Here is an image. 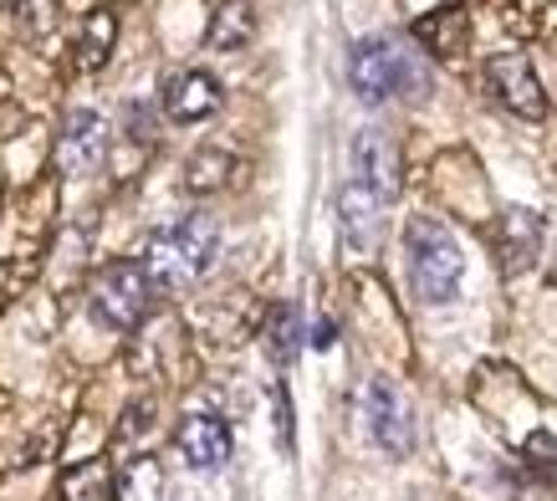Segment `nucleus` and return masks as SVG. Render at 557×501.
Masks as SVG:
<instances>
[{
  "mask_svg": "<svg viewBox=\"0 0 557 501\" xmlns=\"http://www.w3.org/2000/svg\"><path fill=\"white\" fill-rule=\"evenodd\" d=\"M215 246H220V231L210 216H185V220H170L149 235V250L138 267L149 271V282L159 292H185L195 286L210 271L215 261Z\"/></svg>",
  "mask_w": 557,
  "mask_h": 501,
  "instance_id": "f257e3e1",
  "label": "nucleus"
},
{
  "mask_svg": "<svg viewBox=\"0 0 557 501\" xmlns=\"http://www.w3.org/2000/svg\"><path fill=\"white\" fill-rule=\"evenodd\" d=\"M405 256H409V286L420 302H450L466 282V250L440 220L414 216L405 231Z\"/></svg>",
  "mask_w": 557,
  "mask_h": 501,
  "instance_id": "f03ea898",
  "label": "nucleus"
},
{
  "mask_svg": "<svg viewBox=\"0 0 557 501\" xmlns=\"http://www.w3.org/2000/svg\"><path fill=\"white\" fill-rule=\"evenodd\" d=\"M87 297H92V313H98V322H108V328L128 333V328H138V322L149 318L153 282H149V271L138 267V261H108L102 271H92Z\"/></svg>",
  "mask_w": 557,
  "mask_h": 501,
  "instance_id": "7ed1b4c3",
  "label": "nucleus"
},
{
  "mask_svg": "<svg viewBox=\"0 0 557 501\" xmlns=\"http://www.w3.org/2000/svg\"><path fill=\"white\" fill-rule=\"evenodd\" d=\"M348 83L363 102H384L414 83V57H405L394 36H363L348 57Z\"/></svg>",
  "mask_w": 557,
  "mask_h": 501,
  "instance_id": "20e7f679",
  "label": "nucleus"
},
{
  "mask_svg": "<svg viewBox=\"0 0 557 501\" xmlns=\"http://www.w3.org/2000/svg\"><path fill=\"white\" fill-rule=\"evenodd\" d=\"M363 425H369L373 445L384 455L414 451V410H409L405 389L394 379H369V389H363Z\"/></svg>",
  "mask_w": 557,
  "mask_h": 501,
  "instance_id": "39448f33",
  "label": "nucleus"
},
{
  "mask_svg": "<svg viewBox=\"0 0 557 501\" xmlns=\"http://www.w3.org/2000/svg\"><path fill=\"white\" fill-rule=\"evenodd\" d=\"M486 83L491 93L502 98V108H511L517 118H542L547 113V93H542L537 72L522 51H496L486 62Z\"/></svg>",
  "mask_w": 557,
  "mask_h": 501,
  "instance_id": "423d86ee",
  "label": "nucleus"
},
{
  "mask_svg": "<svg viewBox=\"0 0 557 501\" xmlns=\"http://www.w3.org/2000/svg\"><path fill=\"white\" fill-rule=\"evenodd\" d=\"M354 184H363L379 205L399 195V149H394L388 134H379V129H358L354 134Z\"/></svg>",
  "mask_w": 557,
  "mask_h": 501,
  "instance_id": "0eeeda50",
  "label": "nucleus"
},
{
  "mask_svg": "<svg viewBox=\"0 0 557 501\" xmlns=\"http://www.w3.org/2000/svg\"><path fill=\"white\" fill-rule=\"evenodd\" d=\"M102 154H108V123H102L92 108L67 113L62 138H57V169L72 174V180H83V174H92V169L102 164Z\"/></svg>",
  "mask_w": 557,
  "mask_h": 501,
  "instance_id": "6e6552de",
  "label": "nucleus"
},
{
  "mask_svg": "<svg viewBox=\"0 0 557 501\" xmlns=\"http://www.w3.org/2000/svg\"><path fill=\"white\" fill-rule=\"evenodd\" d=\"M174 445L195 471H220L231 461V425L215 415H185L174 430Z\"/></svg>",
  "mask_w": 557,
  "mask_h": 501,
  "instance_id": "1a4fd4ad",
  "label": "nucleus"
},
{
  "mask_svg": "<svg viewBox=\"0 0 557 501\" xmlns=\"http://www.w3.org/2000/svg\"><path fill=\"white\" fill-rule=\"evenodd\" d=\"M215 108H220V83L210 72L189 68V72H174L170 83H164V113H170L174 123H200V118H210Z\"/></svg>",
  "mask_w": 557,
  "mask_h": 501,
  "instance_id": "9d476101",
  "label": "nucleus"
},
{
  "mask_svg": "<svg viewBox=\"0 0 557 501\" xmlns=\"http://www.w3.org/2000/svg\"><path fill=\"white\" fill-rule=\"evenodd\" d=\"M414 32H420V41H430V51H435V57H445V62L466 57V47H471V16H466L460 5L430 11V16H424Z\"/></svg>",
  "mask_w": 557,
  "mask_h": 501,
  "instance_id": "9b49d317",
  "label": "nucleus"
},
{
  "mask_svg": "<svg viewBox=\"0 0 557 501\" xmlns=\"http://www.w3.org/2000/svg\"><path fill=\"white\" fill-rule=\"evenodd\" d=\"M338 216H343V235H348V246L369 250L379 241V216H384V205L373 200L363 184L348 180V190L338 195Z\"/></svg>",
  "mask_w": 557,
  "mask_h": 501,
  "instance_id": "f8f14e48",
  "label": "nucleus"
},
{
  "mask_svg": "<svg viewBox=\"0 0 557 501\" xmlns=\"http://www.w3.org/2000/svg\"><path fill=\"white\" fill-rule=\"evenodd\" d=\"M542 250V220L532 210H507L502 216V267L527 271Z\"/></svg>",
  "mask_w": 557,
  "mask_h": 501,
  "instance_id": "ddd939ff",
  "label": "nucleus"
},
{
  "mask_svg": "<svg viewBox=\"0 0 557 501\" xmlns=\"http://www.w3.org/2000/svg\"><path fill=\"white\" fill-rule=\"evenodd\" d=\"M251 36H256L251 0H220L215 16H210V32H205V47L210 51H240V47H251Z\"/></svg>",
  "mask_w": 557,
  "mask_h": 501,
  "instance_id": "4468645a",
  "label": "nucleus"
},
{
  "mask_svg": "<svg viewBox=\"0 0 557 501\" xmlns=\"http://www.w3.org/2000/svg\"><path fill=\"white\" fill-rule=\"evenodd\" d=\"M113 47H119V16H113L108 5H98V11L83 21V36H77V68L102 72L108 57H113Z\"/></svg>",
  "mask_w": 557,
  "mask_h": 501,
  "instance_id": "2eb2a0df",
  "label": "nucleus"
},
{
  "mask_svg": "<svg viewBox=\"0 0 557 501\" xmlns=\"http://www.w3.org/2000/svg\"><path fill=\"white\" fill-rule=\"evenodd\" d=\"M261 343H267L271 364H292L297 349H302V318H297V307H271L267 313V328H261Z\"/></svg>",
  "mask_w": 557,
  "mask_h": 501,
  "instance_id": "dca6fc26",
  "label": "nucleus"
},
{
  "mask_svg": "<svg viewBox=\"0 0 557 501\" xmlns=\"http://www.w3.org/2000/svg\"><path fill=\"white\" fill-rule=\"evenodd\" d=\"M62 501H113L108 461H77V466L62 471Z\"/></svg>",
  "mask_w": 557,
  "mask_h": 501,
  "instance_id": "f3484780",
  "label": "nucleus"
},
{
  "mask_svg": "<svg viewBox=\"0 0 557 501\" xmlns=\"http://www.w3.org/2000/svg\"><path fill=\"white\" fill-rule=\"evenodd\" d=\"M119 497L123 501H164V471H159L153 455L128 461V471H123V481H119Z\"/></svg>",
  "mask_w": 557,
  "mask_h": 501,
  "instance_id": "a211bd4d",
  "label": "nucleus"
},
{
  "mask_svg": "<svg viewBox=\"0 0 557 501\" xmlns=\"http://www.w3.org/2000/svg\"><path fill=\"white\" fill-rule=\"evenodd\" d=\"M236 169V159L225 149H200L195 159H189L185 169V190H195V195H210V190H220L225 184V174Z\"/></svg>",
  "mask_w": 557,
  "mask_h": 501,
  "instance_id": "6ab92c4d",
  "label": "nucleus"
},
{
  "mask_svg": "<svg viewBox=\"0 0 557 501\" xmlns=\"http://www.w3.org/2000/svg\"><path fill=\"white\" fill-rule=\"evenodd\" d=\"M312 349H333V322H318V333H312Z\"/></svg>",
  "mask_w": 557,
  "mask_h": 501,
  "instance_id": "aec40b11",
  "label": "nucleus"
},
{
  "mask_svg": "<svg viewBox=\"0 0 557 501\" xmlns=\"http://www.w3.org/2000/svg\"><path fill=\"white\" fill-rule=\"evenodd\" d=\"M5 5H16V0H0V11H5Z\"/></svg>",
  "mask_w": 557,
  "mask_h": 501,
  "instance_id": "412c9836",
  "label": "nucleus"
}]
</instances>
